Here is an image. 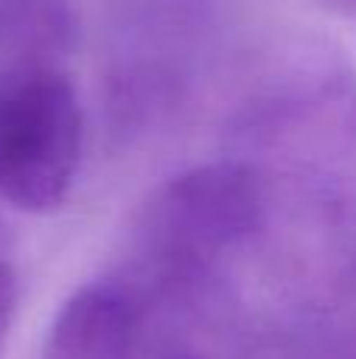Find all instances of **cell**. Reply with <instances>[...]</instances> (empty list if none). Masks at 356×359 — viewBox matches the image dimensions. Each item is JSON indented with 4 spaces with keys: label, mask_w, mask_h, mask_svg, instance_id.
<instances>
[{
    "label": "cell",
    "mask_w": 356,
    "mask_h": 359,
    "mask_svg": "<svg viewBox=\"0 0 356 359\" xmlns=\"http://www.w3.org/2000/svg\"><path fill=\"white\" fill-rule=\"evenodd\" d=\"M180 359H186V356H180Z\"/></svg>",
    "instance_id": "52a82bcc"
},
{
    "label": "cell",
    "mask_w": 356,
    "mask_h": 359,
    "mask_svg": "<svg viewBox=\"0 0 356 359\" xmlns=\"http://www.w3.org/2000/svg\"><path fill=\"white\" fill-rule=\"evenodd\" d=\"M322 4L338 10V13H356V0H322Z\"/></svg>",
    "instance_id": "8992f818"
},
{
    "label": "cell",
    "mask_w": 356,
    "mask_h": 359,
    "mask_svg": "<svg viewBox=\"0 0 356 359\" xmlns=\"http://www.w3.org/2000/svg\"><path fill=\"white\" fill-rule=\"evenodd\" d=\"M16 299H19L16 271L6 262H0V347H4L6 334H10L13 316H16Z\"/></svg>",
    "instance_id": "5b68a950"
},
{
    "label": "cell",
    "mask_w": 356,
    "mask_h": 359,
    "mask_svg": "<svg viewBox=\"0 0 356 359\" xmlns=\"http://www.w3.org/2000/svg\"><path fill=\"white\" fill-rule=\"evenodd\" d=\"M265 221V183L246 164H199L170 177L142 208L151 252L186 265L243 243Z\"/></svg>",
    "instance_id": "7a4b0ae2"
},
{
    "label": "cell",
    "mask_w": 356,
    "mask_h": 359,
    "mask_svg": "<svg viewBox=\"0 0 356 359\" xmlns=\"http://www.w3.org/2000/svg\"><path fill=\"white\" fill-rule=\"evenodd\" d=\"M73 0H0V57L54 63L73 48Z\"/></svg>",
    "instance_id": "277c9868"
},
{
    "label": "cell",
    "mask_w": 356,
    "mask_h": 359,
    "mask_svg": "<svg viewBox=\"0 0 356 359\" xmlns=\"http://www.w3.org/2000/svg\"><path fill=\"white\" fill-rule=\"evenodd\" d=\"M82 158V107L54 63L0 57V198L19 211L60 208Z\"/></svg>",
    "instance_id": "6da1fadb"
},
{
    "label": "cell",
    "mask_w": 356,
    "mask_h": 359,
    "mask_svg": "<svg viewBox=\"0 0 356 359\" xmlns=\"http://www.w3.org/2000/svg\"><path fill=\"white\" fill-rule=\"evenodd\" d=\"M142 316L126 290L88 284L57 309L41 359H136Z\"/></svg>",
    "instance_id": "3957f363"
}]
</instances>
